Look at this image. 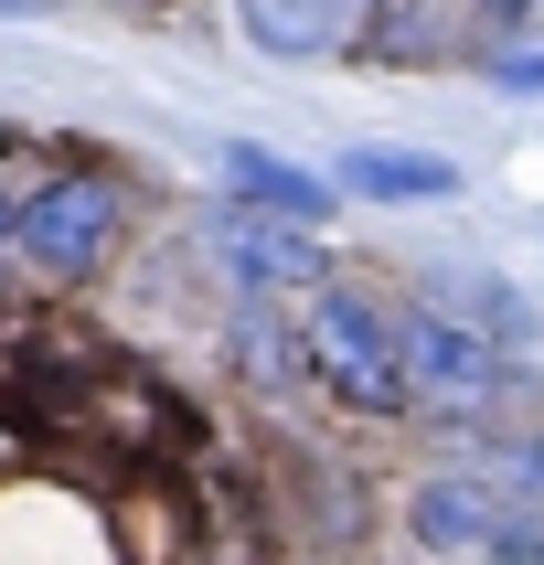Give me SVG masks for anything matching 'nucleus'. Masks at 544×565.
<instances>
[{
	"instance_id": "obj_1",
	"label": "nucleus",
	"mask_w": 544,
	"mask_h": 565,
	"mask_svg": "<svg viewBox=\"0 0 544 565\" xmlns=\"http://www.w3.org/2000/svg\"><path fill=\"white\" fill-rule=\"evenodd\" d=\"M395 320V374H406V427H438V438H491L523 406V374L512 352H491L470 320H448L438 299H406Z\"/></svg>"
},
{
	"instance_id": "obj_2",
	"label": "nucleus",
	"mask_w": 544,
	"mask_h": 565,
	"mask_svg": "<svg viewBox=\"0 0 544 565\" xmlns=\"http://www.w3.org/2000/svg\"><path fill=\"white\" fill-rule=\"evenodd\" d=\"M288 342H299V395L363 427H406V374H395V320L374 288L320 278L310 299H288Z\"/></svg>"
},
{
	"instance_id": "obj_3",
	"label": "nucleus",
	"mask_w": 544,
	"mask_h": 565,
	"mask_svg": "<svg viewBox=\"0 0 544 565\" xmlns=\"http://www.w3.org/2000/svg\"><path fill=\"white\" fill-rule=\"evenodd\" d=\"M128 246V192L107 160H54L43 182H22V288H96Z\"/></svg>"
},
{
	"instance_id": "obj_4",
	"label": "nucleus",
	"mask_w": 544,
	"mask_h": 565,
	"mask_svg": "<svg viewBox=\"0 0 544 565\" xmlns=\"http://www.w3.org/2000/svg\"><path fill=\"white\" fill-rule=\"evenodd\" d=\"M395 523L427 565H544V523L534 512H512L491 480L470 470H427L395 491Z\"/></svg>"
},
{
	"instance_id": "obj_5",
	"label": "nucleus",
	"mask_w": 544,
	"mask_h": 565,
	"mask_svg": "<svg viewBox=\"0 0 544 565\" xmlns=\"http://www.w3.org/2000/svg\"><path fill=\"white\" fill-rule=\"evenodd\" d=\"M0 565H128L118 544V502H96L64 470H11L0 480Z\"/></svg>"
},
{
	"instance_id": "obj_6",
	"label": "nucleus",
	"mask_w": 544,
	"mask_h": 565,
	"mask_svg": "<svg viewBox=\"0 0 544 565\" xmlns=\"http://www.w3.org/2000/svg\"><path fill=\"white\" fill-rule=\"evenodd\" d=\"M203 256H214V278L235 299H310L331 278V246H320L310 224H278V214H246V203H224L203 224Z\"/></svg>"
},
{
	"instance_id": "obj_7",
	"label": "nucleus",
	"mask_w": 544,
	"mask_h": 565,
	"mask_svg": "<svg viewBox=\"0 0 544 565\" xmlns=\"http://www.w3.org/2000/svg\"><path fill=\"white\" fill-rule=\"evenodd\" d=\"M235 32L256 54H288V64H331L352 43H374V11L363 0H235Z\"/></svg>"
},
{
	"instance_id": "obj_8",
	"label": "nucleus",
	"mask_w": 544,
	"mask_h": 565,
	"mask_svg": "<svg viewBox=\"0 0 544 565\" xmlns=\"http://www.w3.org/2000/svg\"><path fill=\"white\" fill-rule=\"evenodd\" d=\"M224 192H235L246 214H278V224H320L331 214V182L299 171V160H278V150H256V139L224 150Z\"/></svg>"
},
{
	"instance_id": "obj_9",
	"label": "nucleus",
	"mask_w": 544,
	"mask_h": 565,
	"mask_svg": "<svg viewBox=\"0 0 544 565\" xmlns=\"http://www.w3.org/2000/svg\"><path fill=\"white\" fill-rule=\"evenodd\" d=\"M224 363H235L256 395H299V342H288L278 299H235V310H224Z\"/></svg>"
},
{
	"instance_id": "obj_10",
	"label": "nucleus",
	"mask_w": 544,
	"mask_h": 565,
	"mask_svg": "<svg viewBox=\"0 0 544 565\" xmlns=\"http://www.w3.org/2000/svg\"><path fill=\"white\" fill-rule=\"evenodd\" d=\"M342 192H363V203H448L459 171L427 150H342Z\"/></svg>"
},
{
	"instance_id": "obj_11",
	"label": "nucleus",
	"mask_w": 544,
	"mask_h": 565,
	"mask_svg": "<svg viewBox=\"0 0 544 565\" xmlns=\"http://www.w3.org/2000/svg\"><path fill=\"white\" fill-rule=\"evenodd\" d=\"M374 11V43H427L438 11H470V0H363Z\"/></svg>"
},
{
	"instance_id": "obj_12",
	"label": "nucleus",
	"mask_w": 544,
	"mask_h": 565,
	"mask_svg": "<svg viewBox=\"0 0 544 565\" xmlns=\"http://www.w3.org/2000/svg\"><path fill=\"white\" fill-rule=\"evenodd\" d=\"M491 86H502V96H544V43H512V54H491Z\"/></svg>"
},
{
	"instance_id": "obj_13",
	"label": "nucleus",
	"mask_w": 544,
	"mask_h": 565,
	"mask_svg": "<svg viewBox=\"0 0 544 565\" xmlns=\"http://www.w3.org/2000/svg\"><path fill=\"white\" fill-rule=\"evenodd\" d=\"M22 288V192L0 182V299Z\"/></svg>"
},
{
	"instance_id": "obj_14",
	"label": "nucleus",
	"mask_w": 544,
	"mask_h": 565,
	"mask_svg": "<svg viewBox=\"0 0 544 565\" xmlns=\"http://www.w3.org/2000/svg\"><path fill=\"white\" fill-rule=\"evenodd\" d=\"M523 11H534V0H470V22H491V32H512Z\"/></svg>"
},
{
	"instance_id": "obj_15",
	"label": "nucleus",
	"mask_w": 544,
	"mask_h": 565,
	"mask_svg": "<svg viewBox=\"0 0 544 565\" xmlns=\"http://www.w3.org/2000/svg\"><path fill=\"white\" fill-rule=\"evenodd\" d=\"M0 11H32V0H0Z\"/></svg>"
}]
</instances>
